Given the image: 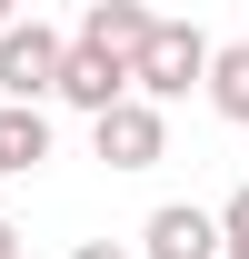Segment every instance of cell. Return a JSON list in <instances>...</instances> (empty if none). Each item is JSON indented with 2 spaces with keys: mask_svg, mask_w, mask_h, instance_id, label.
Returning <instances> with one entry per match:
<instances>
[{
  "mask_svg": "<svg viewBox=\"0 0 249 259\" xmlns=\"http://www.w3.org/2000/svg\"><path fill=\"white\" fill-rule=\"evenodd\" d=\"M130 259H219V220L199 199H159L150 220H140V249Z\"/></svg>",
  "mask_w": 249,
  "mask_h": 259,
  "instance_id": "4",
  "label": "cell"
},
{
  "mask_svg": "<svg viewBox=\"0 0 249 259\" xmlns=\"http://www.w3.org/2000/svg\"><path fill=\"white\" fill-rule=\"evenodd\" d=\"M219 259H249V249H219Z\"/></svg>",
  "mask_w": 249,
  "mask_h": 259,
  "instance_id": "13",
  "label": "cell"
},
{
  "mask_svg": "<svg viewBox=\"0 0 249 259\" xmlns=\"http://www.w3.org/2000/svg\"><path fill=\"white\" fill-rule=\"evenodd\" d=\"M50 160V110H0V180Z\"/></svg>",
  "mask_w": 249,
  "mask_h": 259,
  "instance_id": "8",
  "label": "cell"
},
{
  "mask_svg": "<svg viewBox=\"0 0 249 259\" xmlns=\"http://www.w3.org/2000/svg\"><path fill=\"white\" fill-rule=\"evenodd\" d=\"M10 20H20V10H10V0H0V30H10Z\"/></svg>",
  "mask_w": 249,
  "mask_h": 259,
  "instance_id": "12",
  "label": "cell"
},
{
  "mask_svg": "<svg viewBox=\"0 0 249 259\" xmlns=\"http://www.w3.org/2000/svg\"><path fill=\"white\" fill-rule=\"evenodd\" d=\"M0 259H20V229H10V220H0Z\"/></svg>",
  "mask_w": 249,
  "mask_h": 259,
  "instance_id": "11",
  "label": "cell"
},
{
  "mask_svg": "<svg viewBox=\"0 0 249 259\" xmlns=\"http://www.w3.org/2000/svg\"><path fill=\"white\" fill-rule=\"evenodd\" d=\"M210 220H219V249H249V180H239V190H229V199H219Z\"/></svg>",
  "mask_w": 249,
  "mask_h": 259,
  "instance_id": "9",
  "label": "cell"
},
{
  "mask_svg": "<svg viewBox=\"0 0 249 259\" xmlns=\"http://www.w3.org/2000/svg\"><path fill=\"white\" fill-rule=\"evenodd\" d=\"M199 70H210V30H189V20H150V40L130 50V100H189L199 90Z\"/></svg>",
  "mask_w": 249,
  "mask_h": 259,
  "instance_id": "1",
  "label": "cell"
},
{
  "mask_svg": "<svg viewBox=\"0 0 249 259\" xmlns=\"http://www.w3.org/2000/svg\"><path fill=\"white\" fill-rule=\"evenodd\" d=\"M150 20H159V10H140V0H90V10H80V30H70V50H100V60L130 70V50L150 40Z\"/></svg>",
  "mask_w": 249,
  "mask_h": 259,
  "instance_id": "5",
  "label": "cell"
},
{
  "mask_svg": "<svg viewBox=\"0 0 249 259\" xmlns=\"http://www.w3.org/2000/svg\"><path fill=\"white\" fill-rule=\"evenodd\" d=\"M60 60H70V30L10 20V30H0V110H40V100L60 90Z\"/></svg>",
  "mask_w": 249,
  "mask_h": 259,
  "instance_id": "2",
  "label": "cell"
},
{
  "mask_svg": "<svg viewBox=\"0 0 249 259\" xmlns=\"http://www.w3.org/2000/svg\"><path fill=\"white\" fill-rule=\"evenodd\" d=\"M50 100H70V110H90V120H100V110H120V100H130V70H120V60H100V50H70Z\"/></svg>",
  "mask_w": 249,
  "mask_h": 259,
  "instance_id": "6",
  "label": "cell"
},
{
  "mask_svg": "<svg viewBox=\"0 0 249 259\" xmlns=\"http://www.w3.org/2000/svg\"><path fill=\"white\" fill-rule=\"evenodd\" d=\"M70 259H130V249H120V239H80Z\"/></svg>",
  "mask_w": 249,
  "mask_h": 259,
  "instance_id": "10",
  "label": "cell"
},
{
  "mask_svg": "<svg viewBox=\"0 0 249 259\" xmlns=\"http://www.w3.org/2000/svg\"><path fill=\"white\" fill-rule=\"evenodd\" d=\"M199 90L229 130H249V40H210V70H199Z\"/></svg>",
  "mask_w": 249,
  "mask_h": 259,
  "instance_id": "7",
  "label": "cell"
},
{
  "mask_svg": "<svg viewBox=\"0 0 249 259\" xmlns=\"http://www.w3.org/2000/svg\"><path fill=\"white\" fill-rule=\"evenodd\" d=\"M90 150H100V169H159L170 160V120H159L150 100H120V110L90 120Z\"/></svg>",
  "mask_w": 249,
  "mask_h": 259,
  "instance_id": "3",
  "label": "cell"
}]
</instances>
